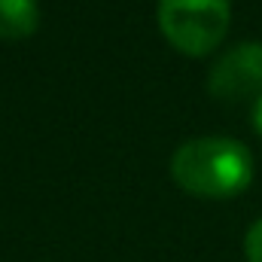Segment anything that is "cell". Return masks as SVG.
I'll use <instances>...</instances> for the list:
<instances>
[{"mask_svg": "<svg viewBox=\"0 0 262 262\" xmlns=\"http://www.w3.org/2000/svg\"><path fill=\"white\" fill-rule=\"evenodd\" d=\"M171 174L195 195L226 198L250 183L253 159L250 149L232 137H195L174 152Z\"/></svg>", "mask_w": 262, "mask_h": 262, "instance_id": "1", "label": "cell"}, {"mask_svg": "<svg viewBox=\"0 0 262 262\" xmlns=\"http://www.w3.org/2000/svg\"><path fill=\"white\" fill-rule=\"evenodd\" d=\"M229 0H159L162 34L189 55L210 52L229 31Z\"/></svg>", "mask_w": 262, "mask_h": 262, "instance_id": "2", "label": "cell"}, {"mask_svg": "<svg viewBox=\"0 0 262 262\" xmlns=\"http://www.w3.org/2000/svg\"><path fill=\"white\" fill-rule=\"evenodd\" d=\"M207 89L220 101H244L262 89V46L238 43L216 58L207 76Z\"/></svg>", "mask_w": 262, "mask_h": 262, "instance_id": "3", "label": "cell"}, {"mask_svg": "<svg viewBox=\"0 0 262 262\" xmlns=\"http://www.w3.org/2000/svg\"><path fill=\"white\" fill-rule=\"evenodd\" d=\"M40 9L37 0H0V37L21 40L37 31Z\"/></svg>", "mask_w": 262, "mask_h": 262, "instance_id": "4", "label": "cell"}, {"mask_svg": "<svg viewBox=\"0 0 262 262\" xmlns=\"http://www.w3.org/2000/svg\"><path fill=\"white\" fill-rule=\"evenodd\" d=\"M244 253H247V262H262V220H256L244 238Z\"/></svg>", "mask_w": 262, "mask_h": 262, "instance_id": "5", "label": "cell"}, {"mask_svg": "<svg viewBox=\"0 0 262 262\" xmlns=\"http://www.w3.org/2000/svg\"><path fill=\"white\" fill-rule=\"evenodd\" d=\"M253 125L262 134V95H259V101H256V107H253Z\"/></svg>", "mask_w": 262, "mask_h": 262, "instance_id": "6", "label": "cell"}]
</instances>
